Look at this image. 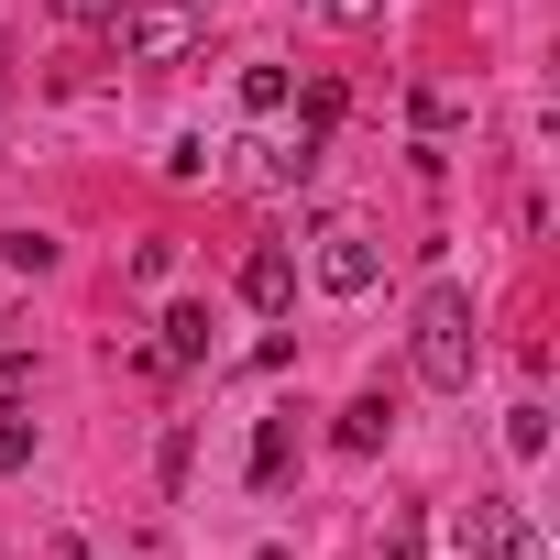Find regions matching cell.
<instances>
[{
  "instance_id": "cell-6",
  "label": "cell",
  "mask_w": 560,
  "mask_h": 560,
  "mask_svg": "<svg viewBox=\"0 0 560 560\" xmlns=\"http://www.w3.org/2000/svg\"><path fill=\"white\" fill-rule=\"evenodd\" d=\"M319 143H330V132H298V143H253V176H264V187H308V176H319Z\"/></svg>"
},
{
  "instance_id": "cell-4",
  "label": "cell",
  "mask_w": 560,
  "mask_h": 560,
  "mask_svg": "<svg viewBox=\"0 0 560 560\" xmlns=\"http://www.w3.org/2000/svg\"><path fill=\"white\" fill-rule=\"evenodd\" d=\"M374 275H385L374 231H319V287L330 298H374Z\"/></svg>"
},
{
  "instance_id": "cell-15",
  "label": "cell",
  "mask_w": 560,
  "mask_h": 560,
  "mask_svg": "<svg viewBox=\"0 0 560 560\" xmlns=\"http://www.w3.org/2000/svg\"><path fill=\"white\" fill-rule=\"evenodd\" d=\"M0 264H12V275H45V264H56V242H45V231H12V242H0Z\"/></svg>"
},
{
  "instance_id": "cell-9",
  "label": "cell",
  "mask_w": 560,
  "mask_h": 560,
  "mask_svg": "<svg viewBox=\"0 0 560 560\" xmlns=\"http://www.w3.org/2000/svg\"><path fill=\"white\" fill-rule=\"evenodd\" d=\"M385 429H396V407H385V396H352V407H341V429H330V440H341V451H352V462H363V451H385Z\"/></svg>"
},
{
  "instance_id": "cell-1",
  "label": "cell",
  "mask_w": 560,
  "mask_h": 560,
  "mask_svg": "<svg viewBox=\"0 0 560 560\" xmlns=\"http://www.w3.org/2000/svg\"><path fill=\"white\" fill-rule=\"evenodd\" d=\"M472 287H451V275H440V287L418 298V330H407V363H418V385L429 396H462L472 385Z\"/></svg>"
},
{
  "instance_id": "cell-10",
  "label": "cell",
  "mask_w": 560,
  "mask_h": 560,
  "mask_svg": "<svg viewBox=\"0 0 560 560\" xmlns=\"http://www.w3.org/2000/svg\"><path fill=\"white\" fill-rule=\"evenodd\" d=\"M287 100H298V78H287V67H242V110H253V121H275Z\"/></svg>"
},
{
  "instance_id": "cell-13",
  "label": "cell",
  "mask_w": 560,
  "mask_h": 560,
  "mask_svg": "<svg viewBox=\"0 0 560 560\" xmlns=\"http://www.w3.org/2000/svg\"><path fill=\"white\" fill-rule=\"evenodd\" d=\"M121 12H132V0H56V23H78V34H110Z\"/></svg>"
},
{
  "instance_id": "cell-12",
  "label": "cell",
  "mask_w": 560,
  "mask_h": 560,
  "mask_svg": "<svg viewBox=\"0 0 560 560\" xmlns=\"http://www.w3.org/2000/svg\"><path fill=\"white\" fill-rule=\"evenodd\" d=\"M352 100H341V78H308V100H298V132H330Z\"/></svg>"
},
{
  "instance_id": "cell-5",
  "label": "cell",
  "mask_w": 560,
  "mask_h": 560,
  "mask_svg": "<svg viewBox=\"0 0 560 560\" xmlns=\"http://www.w3.org/2000/svg\"><path fill=\"white\" fill-rule=\"evenodd\" d=\"M242 308H264V319L298 308V253H287V242H253V253H242Z\"/></svg>"
},
{
  "instance_id": "cell-7",
  "label": "cell",
  "mask_w": 560,
  "mask_h": 560,
  "mask_svg": "<svg viewBox=\"0 0 560 560\" xmlns=\"http://www.w3.org/2000/svg\"><path fill=\"white\" fill-rule=\"evenodd\" d=\"M154 330H165V341H154V352H165V374H187V363H209V308H165Z\"/></svg>"
},
{
  "instance_id": "cell-8",
  "label": "cell",
  "mask_w": 560,
  "mask_h": 560,
  "mask_svg": "<svg viewBox=\"0 0 560 560\" xmlns=\"http://www.w3.org/2000/svg\"><path fill=\"white\" fill-rule=\"evenodd\" d=\"M287 472H298V418H264V429H253V483L275 494Z\"/></svg>"
},
{
  "instance_id": "cell-17",
  "label": "cell",
  "mask_w": 560,
  "mask_h": 560,
  "mask_svg": "<svg viewBox=\"0 0 560 560\" xmlns=\"http://www.w3.org/2000/svg\"><path fill=\"white\" fill-rule=\"evenodd\" d=\"M187 462H198V440H187V418H176V429H165V451H154V472H165V494L187 483Z\"/></svg>"
},
{
  "instance_id": "cell-11",
  "label": "cell",
  "mask_w": 560,
  "mask_h": 560,
  "mask_svg": "<svg viewBox=\"0 0 560 560\" xmlns=\"http://www.w3.org/2000/svg\"><path fill=\"white\" fill-rule=\"evenodd\" d=\"M505 451H516V462H538V451H549V407H538V396H527V407H505Z\"/></svg>"
},
{
  "instance_id": "cell-2",
  "label": "cell",
  "mask_w": 560,
  "mask_h": 560,
  "mask_svg": "<svg viewBox=\"0 0 560 560\" xmlns=\"http://www.w3.org/2000/svg\"><path fill=\"white\" fill-rule=\"evenodd\" d=\"M110 45H121V67H176L198 45V0H132L110 23Z\"/></svg>"
},
{
  "instance_id": "cell-20",
  "label": "cell",
  "mask_w": 560,
  "mask_h": 560,
  "mask_svg": "<svg viewBox=\"0 0 560 560\" xmlns=\"http://www.w3.org/2000/svg\"><path fill=\"white\" fill-rule=\"evenodd\" d=\"M0 341H12V330H0Z\"/></svg>"
},
{
  "instance_id": "cell-3",
  "label": "cell",
  "mask_w": 560,
  "mask_h": 560,
  "mask_svg": "<svg viewBox=\"0 0 560 560\" xmlns=\"http://www.w3.org/2000/svg\"><path fill=\"white\" fill-rule=\"evenodd\" d=\"M451 549H462V560H549V538H538L505 494H472V505L451 516Z\"/></svg>"
},
{
  "instance_id": "cell-19",
  "label": "cell",
  "mask_w": 560,
  "mask_h": 560,
  "mask_svg": "<svg viewBox=\"0 0 560 560\" xmlns=\"http://www.w3.org/2000/svg\"><path fill=\"white\" fill-rule=\"evenodd\" d=\"M374 560H429V527H418V516H396V527H385V549H374Z\"/></svg>"
},
{
  "instance_id": "cell-18",
  "label": "cell",
  "mask_w": 560,
  "mask_h": 560,
  "mask_svg": "<svg viewBox=\"0 0 560 560\" xmlns=\"http://www.w3.org/2000/svg\"><path fill=\"white\" fill-rule=\"evenodd\" d=\"M23 462H34V418H0V483H12Z\"/></svg>"
},
{
  "instance_id": "cell-16",
  "label": "cell",
  "mask_w": 560,
  "mask_h": 560,
  "mask_svg": "<svg viewBox=\"0 0 560 560\" xmlns=\"http://www.w3.org/2000/svg\"><path fill=\"white\" fill-rule=\"evenodd\" d=\"M165 176H176V187H198V176H209V143H198V132H176V143H165Z\"/></svg>"
},
{
  "instance_id": "cell-14",
  "label": "cell",
  "mask_w": 560,
  "mask_h": 560,
  "mask_svg": "<svg viewBox=\"0 0 560 560\" xmlns=\"http://www.w3.org/2000/svg\"><path fill=\"white\" fill-rule=\"evenodd\" d=\"M23 396H34V352H23V341H0V407H23Z\"/></svg>"
}]
</instances>
